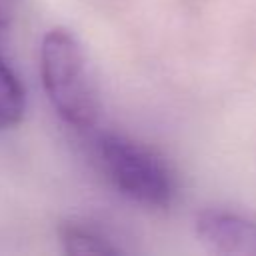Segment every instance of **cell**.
<instances>
[{"label":"cell","instance_id":"obj_4","mask_svg":"<svg viewBox=\"0 0 256 256\" xmlns=\"http://www.w3.org/2000/svg\"><path fill=\"white\" fill-rule=\"evenodd\" d=\"M58 238L62 250L70 256H104V254H120L122 248L114 244L102 230L82 224V222H62L58 226Z\"/></svg>","mask_w":256,"mask_h":256},{"label":"cell","instance_id":"obj_5","mask_svg":"<svg viewBox=\"0 0 256 256\" xmlns=\"http://www.w3.org/2000/svg\"><path fill=\"white\" fill-rule=\"evenodd\" d=\"M26 94L20 78L0 56V130H10L24 118Z\"/></svg>","mask_w":256,"mask_h":256},{"label":"cell","instance_id":"obj_3","mask_svg":"<svg viewBox=\"0 0 256 256\" xmlns=\"http://www.w3.org/2000/svg\"><path fill=\"white\" fill-rule=\"evenodd\" d=\"M194 232L198 242L226 256H256V220L220 208H208L196 214Z\"/></svg>","mask_w":256,"mask_h":256},{"label":"cell","instance_id":"obj_2","mask_svg":"<svg viewBox=\"0 0 256 256\" xmlns=\"http://www.w3.org/2000/svg\"><path fill=\"white\" fill-rule=\"evenodd\" d=\"M40 78L52 108L70 126L92 128L100 114V100L90 74L86 52L68 28L46 32L40 46Z\"/></svg>","mask_w":256,"mask_h":256},{"label":"cell","instance_id":"obj_1","mask_svg":"<svg viewBox=\"0 0 256 256\" xmlns=\"http://www.w3.org/2000/svg\"><path fill=\"white\" fill-rule=\"evenodd\" d=\"M96 160L106 180L128 200L148 210H168L174 204L176 174L154 146L122 132H102L96 138Z\"/></svg>","mask_w":256,"mask_h":256},{"label":"cell","instance_id":"obj_6","mask_svg":"<svg viewBox=\"0 0 256 256\" xmlns=\"http://www.w3.org/2000/svg\"><path fill=\"white\" fill-rule=\"evenodd\" d=\"M18 10V0H0V30L10 26Z\"/></svg>","mask_w":256,"mask_h":256}]
</instances>
